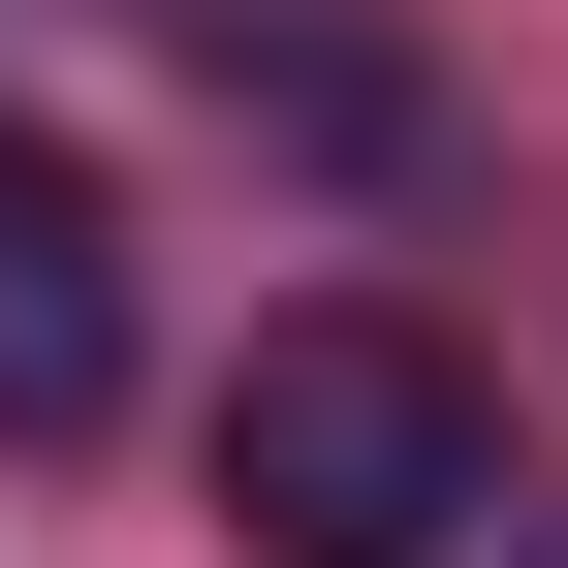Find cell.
I'll return each mask as SVG.
<instances>
[{
	"instance_id": "6da1fadb",
	"label": "cell",
	"mask_w": 568,
	"mask_h": 568,
	"mask_svg": "<svg viewBox=\"0 0 568 568\" xmlns=\"http://www.w3.org/2000/svg\"><path fill=\"white\" fill-rule=\"evenodd\" d=\"M474 506H506V443H474L443 316H253V379H222V537L253 568H443Z\"/></svg>"
},
{
	"instance_id": "7a4b0ae2",
	"label": "cell",
	"mask_w": 568,
	"mask_h": 568,
	"mask_svg": "<svg viewBox=\"0 0 568 568\" xmlns=\"http://www.w3.org/2000/svg\"><path fill=\"white\" fill-rule=\"evenodd\" d=\"M0 410H32V443L126 410V284H95V190L63 159H0Z\"/></svg>"
},
{
	"instance_id": "3957f363",
	"label": "cell",
	"mask_w": 568,
	"mask_h": 568,
	"mask_svg": "<svg viewBox=\"0 0 568 568\" xmlns=\"http://www.w3.org/2000/svg\"><path fill=\"white\" fill-rule=\"evenodd\" d=\"M222 95H284V126H316V159H347V190H379V159H410V126H443V95H410V63H379V32H253V0H222Z\"/></svg>"
}]
</instances>
